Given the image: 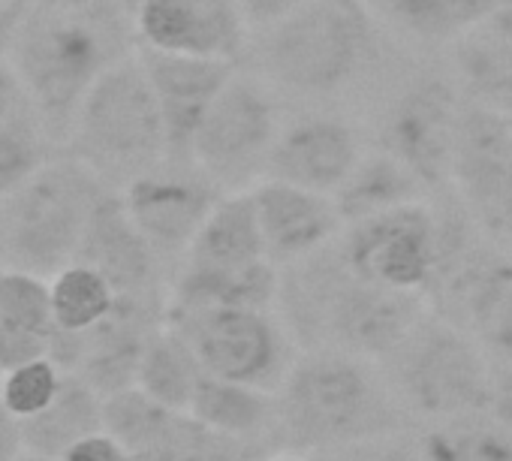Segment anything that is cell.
<instances>
[{"label": "cell", "instance_id": "ffe728a7", "mask_svg": "<svg viewBox=\"0 0 512 461\" xmlns=\"http://www.w3.org/2000/svg\"><path fill=\"white\" fill-rule=\"evenodd\" d=\"M452 52L470 100L512 115V4L452 43Z\"/></svg>", "mask_w": 512, "mask_h": 461}, {"label": "cell", "instance_id": "f35d334b", "mask_svg": "<svg viewBox=\"0 0 512 461\" xmlns=\"http://www.w3.org/2000/svg\"><path fill=\"white\" fill-rule=\"evenodd\" d=\"M142 4H145V0H121V7H124L130 16H136V10H139Z\"/></svg>", "mask_w": 512, "mask_h": 461}, {"label": "cell", "instance_id": "44dd1931", "mask_svg": "<svg viewBox=\"0 0 512 461\" xmlns=\"http://www.w3.org/2000/svg\"><path fill=\"white\" fill-rule=\"evenodd\" d=\"M103 428V395L79 374L64 371L58 395L40 413L22 419L25 449L37 458L58 461L73 443Z\"/></svg>", "mask_w": 512, "mask_h": 461}, {"label": "cell", "instance_id": "277c9868", "mask_svg": "<svg viewBox=\"0 0 512 461\" xmlns=\"http://www.w3.org/2000/svg\"><path fill=\"white\" fill-rule=\"evenodd\" d=\"M374 25L362 0H305L266 28L263 73L293 94H335L374 58Z\"/></svg>", "mask_w": 512, "mask_h": 461}, {"label": "cell", "instance_id": "603a6c76", "mask_svg": "<svg viewBox=\"0 0 512 461\" xmlns=\"http://www.w3.org/2000/svg\"><path fill=\"white\" fill-rule=\"evenodd\" d=\"M202 377H205V368L196 350L190 347V341L169 323L157 326L145 344L136 386L148 392L151 398H157L160 404L187 413Z\"/></svg>", "mask_w": 512, "mask_h": 461}, {"label": "cell", "instance_id": "5b68a950", "mask_svg": "<svg viewBox=\"0 0 512 461\" xmlns=\"http://www.w3.org/2000/svg\"><path fill=\"white\" fill-rule=\"evenodd\" d=\"M281 121L269 82L235 76L208 106L190 148V160L226 193L263 181Z\"/></svg>", "mask_w": 512, "mask_h": 461}, {"label": "cell", "instance_id": "8fae6325", "mask_svg": "<svg viewBox=\"0 0 512 461\" xmlns=\"http://www.w3.org/2000/svg\"><path fill=\"white\" fill-rule=\"evenodd\" d=\"M133 28L139 46L238 64L250 22L238 0H145Z\"/></svg>", "mask_w": 512, "mask_h": 461}, {"label": "cell", "instance_id": "7a4b0ae2", "mask_svg": "<svg viewBox=\"0 0 512 461\" xmlns=\"http://www.w3.org/2000/svg\"><path fill=\"white\" fill-rule=\"evenodd\" d=\"M64 151L112 190L127 187L169 157L163 109L136 49L91 85Z\"/></svg>", "mask_w": 512, "mask_h": 461}, {"label": "cell", "instance_id": "ac0fdd59", "mask_svg": "<svg viewBox=\"0 0 512 461\" xmlns=\"http://www.w3.org/2000/svg\"><path fill=\"white\" fill-rule=\"evenodd\" d=\"M76 260L106 275L118 299L154 302V281H157L160 257L154 254V248L145 242V236L130 220L121 190L109 187L94 205Z\"/></svg>", "mask_w": 512, "mask_h": 461}, {"label": "cell", "instance_id": "836d02e7", "mask_svg": "<svg viewBox=\"0 0 512 461\" xmlns=\"http://www.w3.org/2000/svg\"><path fill=\"white\" fill-rule=\"evenodd\" d=\"M238 4H241V10H244L250 25L269 28L278 19H284L287 13H293L296 7H302L305 0H238Z\"/></svg>", "mask_w": 512, "mask_h": 461}, {"label": "cell", "instance_id": "3957f363", "mask_svg": "<svg viewBox=\"0 0 512 461\" xmlns=\"http://www.w3.org/2000/svg\"><path fill=\"white\" fill-rule=\"evenodd\" d=\"M109 190L79 157H49L22 187L0 199V251L7 266L58 275L79 254L91 211Z\"/></svg>", "mask_w": 512, "mask_h": 461}, {"label": "cell", "instance_id": "7c38bea8", "mask_svg": "<svg viewBox=\"0 0 512 461\" xmlns=\"http://www.w3.org/2000/svg\"><path fill=\"white\" fill-rule=\"evenodd\" d=\"M323 293L320 308L326 329H332L338 344L356 353H389L404 344L419 323V296L362 281L344 260Z\"/></svg>", "mask_w": 512, "mask_h": 461}, {"label": "cell", "instance_id": "4dcf8cb0", "mask_svg": "<svg viewBox=\"0 0 512 461\" xmlns=\"http://www.w3.org/2000/svg\"><path fill=\"white\" fill-rule=\"evenodd\" d=\"M49 350H52L49 332L0 320V374L16 371L28 362H37V359L49 356Z\"/></svg>", "mask_w": 512, "mask_h": 461}, {"label": "cell", "instance_id": "30bf717a", "mask_svg": "<svg viewBox=\"0 0 512 461\" xmlns=\"http://www.w3.org/2000/svg\"><path fill=\"white\" fill-rule=\"evenodd\" d=\"M464 100L452 85L425 79L398 94L380 121V148L407 163L428 187L452 181L455 133Z\"/></svg>", "mask_w": 512, "mask_h": 461}, {"label": "cell", "instance_id": "52a82bcc", "mask_svg": "<svg viewBox=\"0 0 512 461\" xmlns=\"http://www.w3.org/2000/svg\"><path fill=\"white\" fill-rule=\"evenodd\" d=\"M223 190L193 163L166 157L121 187L130 220L157 257H181L193 245Z\"/></svg>", "mask_w": 512, "mask_h": 461}, {"label": "cell", "instance_id": "9c48e42d", "mask_svg": "<svg viewBox=\"0 0 512 461\" xmlns=\"http://www.w3.org/2000/svg\"><path fill=\"white\" fill-rule=\"evenodd\" d=\"M374 407V389L362 368L338 353L302 359L287 374L284 419L308 443L344 440L356 434Z\"/></svg>", "mask_w": 512, "mask_h": 461}, {"label": "cell", "instance_id": "d6a6232c", "mask_svg": "<svg viewBox=\"0 0 512 461\" xmlns=\"http://www.w3.org/2000/svg\"><path fill=\"white\" fill-rule=\"evenodd\" d=\"M58 461H133V455L115 434L100 428V431L82 437L79 443H73Z\"/></svg>", "mask_w": 512, "mask_h": 461}, {"label": "cell", "instance_id": "ba28073f", "mask_svg": "<svg viewBox=\"0 0 512 461\" xmlns=\"http://www.w3.org/2000/svg\"><path fill=\"white\" fill-rule=\"evenodd\" d=\"M169 326L190 341L205 374L220 380L260 386L281 362V335L260 308L211 305L169 311Z\"/></svg>", "mask_w": 512, "mask_h": 461}, {"label": "cell", "instance_id": "9a60e30c", "mask_svg": "<svg viewBox=\"0 0 512 461\" xmlns=\"http://www.w3.org/2000/svg\"><path fill=\"white\" fill-rule=\"evenodd\" d=\"M136 55L154 85V94L163 109L166 121V139H169V157L172 160H190L193 136L214 103V97L226 88V82L235 76V61H217V58H193V55H172L157 52L136 43Z\"/></svg>", "mask_w": 512, "mask_h": 461}, {"label": "cell", "instance_id": "83f0119b", "mask_svg": "<svg viewBox=\"0 0 512 461\" xmlns=\"http://www.w3.org/2000/svg\"><path fill=\"white\" fill-rule=\"evenodd\" d=\"M61 380H64V368L52 356H43L37 362H28L4 374V380H0V401L10 407L13 416L28 419L43 407H49V401L61 389Z\"/></svg>", "mask_w": 512, "mask_h": 461}, {"label": "cell", "instance_id": "60d3db41", "mask_svg": "<svg viewBox=\"0 0 512 461\" xmlns=\"http://www.w3.org/2000/svg\"><path fill=\"white\" fill-rule=\"evenodd\" d=\"M4 4H13V0H0V7H4Z\"/></svg>", "mask_w": 512, "mask_h": 461}, {"label": "cell", "instance_id": "e575fe53", "mask_svg": "<svg viewBox=\"0 0 512 461\" xmlns=\"http://www.w3.org/2000/svg\"><path fill=\"white\" fill-rule=\"evenodd\" d=\"M25 452L22 419L10 413V407L0 401V461H19Z\"/></svg>", "mask_w": 512, "mask_h": 461}, {"label": "cell", "instance_id": "b9f144b4", "mask_svg": "<svg viewBox=\"0 0 512 461\" xmlns=\"http://www.w3.org/2000/svg\"><path fill=\"white\" fill-rule=\"evenodd\" d=\"M34 461H46V458H37V455H34Z\"/></svg>", "mask_w": 512, "mask_h": 461}, {"label": "cell", "instance_id": "2e32d148", "mask_svg": "<svg viewBox=\"0 0 512 461\" xmlns=\"http://www.w3.org/2000/svg\"><path fill=\"white\" fill-rule=\"evenodd\" d=\"M272 263H299L341 239L344 217L335 196L317 193L278 178H263L250 187Z\"/></svg>", "mask_w": 512, "mask_h": 461}, {"label": "cell", "instance_id": "f1b7e54d", "mask_svg": "<svg viewBox=\"0 0 512 461\" xmlns=\"http://www.w3.org/2000/svg\"><path fill=\"white\" fill-rule=\"evenodd\" d=\"M49 148L52 145L40 127H0V199L22 187L49 160Z\"/></svg>", "mask_w": 512, "mask_h": 461}, {"label": "cell", "instance_id": "e0dca14e", "mask_svg": "<svg viewBox=\"0 0 512 461\" xmlns=\"http://www.w3.org/2000/svg\"><path fill=\"white\" fill-rule=\"evenodd\" d=\"M362 154V142L350 124L326 115H311L293 121L290 127H281L263 178H278L335 196Z\"/></svg>", "mask_w": 512, "mask_h": 461}, {"label": "cell", "instance_id": "484cf974", "mask_svg": "<svg viewBox=\"0 0 512 461\" xmlns=\"http://www.w3.org/2000/svg\"><path fill=\"white\" fill-rule=\"evenodd\" d=\"M0 320L22 323L52 335V284L43 275L25 269H0Z\"/></svg>", "mask_w": 512, "mask_h": 461}, {"label": "cell", "instance_id": "cb8c5ba5", "mask_svg": "<svg viewBox=\"0 0 512 461\" xmlns=\"http://www.w3.org/2000/svg\"><path fill=\"white\" fill-rule=\"evenodd\" d=\"M269 410H272L269 398L256 386L205 374L196 386L187 413L226 437H244L266 425Z\"/></svg>", "mask_w": 512, "mask_h": 461}, {"label": "cell", "instance_id": "1f68e13d", "mask_svg": "<svg viewBox=\"0 0 512 461\" xmlns=\"http://www.w3.org/2000/svg\"><path fill=\"white\" fill-rule=\"evenodd\" d=\"M16 124H31L40 127L34 100L16 73L10 58H0V127H16ZM43 130V127H40Z\"/></svg>", "mask_w": 512, "mask_h": 461}, {"label": "cell", "instance_id": "ab89813d", "mask_svg": "<svg viewBox=\"0 0 512 461\" xmlns=\"http://www.w3.org/2000/svg\"><path fill=\"white\" fill-rule=\"evenodd\" d=\"M272 461H302V458H293V455H278V458H272Z\"/></svg>", "mask_w": 512, "mask_h": 461}, {"label": "cell", "instance_id": "4fadbf2b", "mask_svg": "<svg viewBox=\"0 0 512 461\" xmlns=\"http://www.w3.org/2000/svg\"><path fill=\"white\" fill-rule=\"evenodd\" d=\"M404 383L410 398L434 416H461L488 398L482 353L449 326H431L410 347Z\"/></svg>", "mask_w": 512, "mask_h": 461}, {"label": "cell", "instance_id": "f546056e", "mask_svg": "<svg viewBox=\"0 0 512 461\" xmlns=\"http://www.w3.org/2000/svg\"><path fill=\"white\" fill-rule=\"evenodd\" d=\"M428 461H512V434L461 431L431 437L425 446Z\"/></svg>", "mask_w": 512, "mask_h": 461}, {"label": "cell", "instance_id": "6da1fadb", "mask_svg": "<svg viewBox=\"0 0 512 461\" xmlns=\"http://www.w3.org/2000/svg\"><path fill=\"white\" fill-rule=\"evenodd\" d=\"M133 49L136 28L121 0H31L10 61L49 145L70 142L91 85Z\"/></svg>", "mask_w": 512, "mask_h": 461}, {"label": "cell", "instance_id": "74e56055", "mask_svg": "<svg viewBox=\"0 0 512 461\" xmlns=\"http://www.w3.org/2000/svg\"><path fill=\"white\" fill-rule=\"evenodd\" d=\"M503 229H512V163H509V187H506V205H503Z\"/></svg>", "mask_w": 512, "mask_h": 461}, {"label": "cell", "instance_id": "4316f807", "mask_svg": "<svg viewBox=\"0 0 512 461\" xmlns=\"http://www.w3.org/2000/svg\"><path fill=\"white\" fill-rule=\"evenodd\" d=\"M470 305L482 338L512 359V269H485L473 287Z\"/></svg>", "mask_w": 512, "mask_h": 461}, {"label": "cell", "instance_id": "5bb4252c", "mask_svg": "<svg viewBox=\"0 0 512 461\" xmlns=\"http://www.w3.org/2000/svg\"><path fill=\"white\" fill-rule=\"evenodd\" d=\"M512 163V115L467 100L458 118L452 181L467 208L488 226H503Z\"/></svg>", "mask_w": 512, "mask_h": 461}, {"label": "cell", "instance_id": "8992f818", "mask_svg": "<svg viewBox=\"0 0 512 461\" xmlns=\"http://www.w3.org/2000/svg\"><path fill=\"white\" fill-rule=\"evenodd\" d=\"M341 260L362 281L419 296L443 260L440 220L425 199H416L347 223Z\"/></svg>", "mask_w": 512, "mask_h": 461}, {"label": "cell", "instance_id": "7402d4cb", "mask_svg": "<svg viewBox=\"0 0 512 461\" xmlns=\"http://www.w3.org/2000/svg\"><path fill=\"white\" fill-rule=\"evenodd\" d=\"M425 181L398 157H392L383 148L365 151L350 178L338 187L335 202L347 223H356L362 217H371L377 211L407 205L425 196Z\"/></svg>", "mask_w": 512, "mask_h": 461}, {"label": "cell", "instance_id": "d6986e66", "mask_svg": "<svg viewBox=\"0 0 512 461\" xmlns=\"http://www.w3.org/2000/svg\"><path fill=\"white\" fill-rule=\"evenodd\" d=\"M362 4L389 34L413 43L452 46L512 0H362Z\"/></svg>", "mask_w": 512, "mask_h": 461}, {"label": "cell", "instance_id": "8d00e7d4", "mask_svg": "<svg viewBox=\"0 0 512 461\" xmlns=\"http://www.w3.org/2000/svg\"><path fill=\"white\" fill-rule=\"evenodd\" d=\"M491 401H494V413L497 419L503 422V428L512 434V368L500 377V383L494 386L491 392Z\"/></svg>", "mask_w": 512, "mask_h": 461}, {"label": "cell", "instance_id": "d590c367", "mask_svg": "<svg viewBox=\"0 0 512 461\" xmlns=\"http://www.w3.org/2000/svg\"><path fill=\"white\" fill-rule=\"evenodd\" d=\"M28 7H31V0H13V4L0 7V58H10L19 25H22Z\"/></svg>", "mask_w": 512, "mask_h": 461}, {"label": "cell", "instance_id": "d4e9b609", "mask_svg": "<svg viewBox=\"0 0 512 461\" xmlns=\"http://www.w3.org/2000/svg\"><path fill=\"white\" fill-rule=\"evenodd\" d=\"M52 317L61 332H88L103 323L118 302L115 287L94 266L73 260L52 275Z\"/></svg>", "mask_w": 512, "mask_h": 461}]
</instances>
